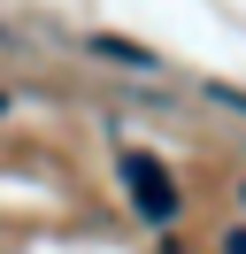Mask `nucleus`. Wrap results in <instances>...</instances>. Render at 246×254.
<instances>
[{"label":"nucleus","instance_id":"1","mask_svg":"<svg viewBox=\"0 0 246 254\" xmlns=\"http://www.w3.org/2000/svg\"><path fill=\"white\" fill-rule=\"evenodd\" d=\"M123 192H131V208H138L146 223H177V208H184V200H177V177H169L154 154H138V146L123 154Z\"/></svg>","mask_w":246,"mask_h":254},{"label":"nucleus","instance_id":"4","mask_svg":"<svg viewBox=\"0 0 246 254\" xmlns=\"http://www.w3.org/2000/svg\"><path fill=\"white\" fill-rule=\"evenodd\" d=\"M223 254H246V231H231V239H223Z\"/></svg>","mask_w":246,"mask_h":254},{"label":"nucleus","instance_id":"5","mask_svg":"<svg viewBox=\"0 0 246 254\" xmlns=\"http://www.w3.org/2000/svg\"><path fill=\"white\" fill-rule=\"evenodd\" d=\"M239 208H246V185H239Z\"/></svg>","mask_w":246,"mask_h":254},{"label":"nucleus","instance_id":"2","mask_svg":"<svg viewBox=\"0 0 246 254\" xmlns=\"http://www.w3.org/2000/svg\"><path fill=\"white\" fill-rule=\"evenodd\" d=\"M92 54H108V62H123V69H154V54H146V47H131V39H108V31L92 39Z\"/></svg>","mask_w":246,"mask_h":254},{"label":"nucleus","instance_id":"6","mask_svg":"<svg viewBox=\"0 0 246 254\" xmlns=\"http://www.w3.org/2000/svg\"><path fill=\"white\" fill-rule=\"evenodd\" d=\"M0 108H8V100H0Z\"/></svg>","mask_w":246,"mask_h":254},{"label":"nucleus","instance_id":"3","mask_svg":"<svg viewBox=\"0 0 246 254\" xmlns=\"http://www.w3.org/2000/svg\"><path fill=\"white\" fill-rule=\"evenodd\" d=\"M208 93L223 100V108H239V116H246V93H239V85H208Z\"/></svg>","mask_w":246,"mask_h":254}]
</instances>
